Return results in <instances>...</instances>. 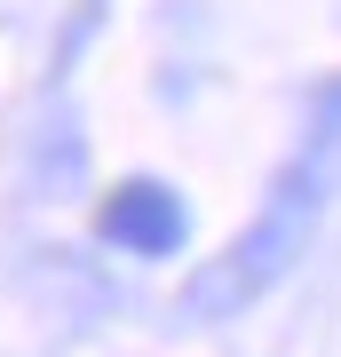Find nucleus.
I'll use <instances>...</instances> for the list:
<instances>
[{
	"instance_id": "1",
	"label": "nucleus",
	"mask_w": 341,
	"mask_h": 357,
	"mask_svg": "<svg viewBox=\"0 0 341 357\" xmlns=\"http://www.w3.org/2000/svg\"><path fill=\"white\" fill-rule=\"evenodd\" d=\"M310 222H317V175H286L278 199H270V215L254 222L246 238H230L222 262H206L199 278H190V310H199V318H230L254 294H270L294 270V255L310 246Z\"/></svg>"
},
{
	"instance_id": "2",
	"label": "nucleus",
	"mask_w": 341,
	"mask_h": 357,
	"mask_svg": "<svg viewBox=\"0 0 341 357\" xmlns=\"http://www.w3.org/2000/svg\"><path fill=\"white\" fill-rule=\"evenodd\" d=\"M96 230H103V246H119V255L159 262V255H175V246L190 238V206L167 191V183L135 175V183H119V191L96 206Z\"/></svg>"
}]
</instances>
